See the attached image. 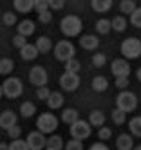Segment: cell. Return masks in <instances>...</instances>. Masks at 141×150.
Masks as SVG:
<instances>
[{"label":"cell","instance_id":"5","mask_svg":"<svg viewBox=\"0 0 141 150\" xmlns=\"http://www.w3.org/2000/svg\"><path fill=\"white\" fill-rule=\"evenodd\" d=\"M22 92H24V83H22L18 78H7L2 83V94L9 100H15L20 98Z\"/></svg>","mask_w":141,"mask_h":150},{"label":"cell","instance_id":"32","mask_svg":"<svg viewBox=\"0 0 141 150\" xmlns=\"http://www.w3.org/2000/svg\"><path fill=\"white\" fill-rule=\"evenodd\" d=\"M112 121L116 123V125H123L125 121H127V112H123L121 109H116L112 110Z\"/></svg>","mask_w":141,"mask_h":150},{"label":"cell","instance_id":"33","mask_svg":"<svg viewBox=\"0 0 141 150\" xmlns=\"http://www.w3.org/2000/svg\"><path fill=\"white\" fill-rule=\"evenodd\" d=\"M9 150H29V145H27V141L26 139H13L11 141V145H9Z\"/></svg>","mask_w":141,"mask_h":150},{"label":"cell","instance_id":"8","mask_svg":"<svg viewBox=\"0 0 141 150\" xmlns=\"http://www.w3.org/2000/svg\"><path fill=\"white\" fill-rule=\"evenodd\" d=\"M29 81L35 85V87H43V85H47V81H49L47 71L42 65H35L29 71Z\"/></svg>","mask_w":141,"mask_h":150},{"label":"cell","instance_id":"6","mask_svg":"<svg viewBox=\"0 0 141 150\" xmlns=\"http://www.w3.org/2000/svg\"><path fill=\"white\" fill-rule=\"evenodd\" d=\"M74 52H76V49L69 40H60L58 44L54 45V56L60 62H67V60L74 58Z\"/></svg>","mask_w":141,"mask_h":150},{"label":"cell","instance_id":"12","mask_svg":"<svg viewBox=\"0 0 141 150\" xmlns=\"http://www.w3.org/2000/svg\"><path fill=\"white\" fill-rule=\"evenodd\" d=\"M35 22L33 20H29V18H26V20H22V22H18V25H16V31H18V35H22V36H31L33 33H35Z\"/></svg>","mask_w":141,"mask_h":150},{"label":"cell","instance_id":"30","mask_svg":"<svg viewBox=\"0 0 141 150\" xmlns=\"http://www.w3.org/2000/svg\"><path fill=\"white\" fill-rule=\"evenodd\" d=\"M111 29H112L111 20H107V18H100V20L96 22V31H98L100 35H107Z\"/></svg>","mask_w":141,"mask_h":150},{"label":"cell","instance_id":"11","mask_svg":"<svg viewBox=\"0 0 141 150\" xmlns=\"http://www.w3.org/2000/svg\"><path fill=\"white\" fill-rule=\"evenodd\" d=\"M111 72L114 74V76H128L130 74V63L128 60L125 58H116L112 63H111Z\"/></svg>","mask_w":141,"mask_h":150},{"label":"cell","instance_id":"28","mask_svg":"<svg viewBox=\"0 0 141 150\" xmlns=\"http://www.w3.org/2000/svg\"><path fill=\"white\" fill-rule=\"evenodd\" d=\"M15 69V63L13 60H9V58H0V74L2 76H7V74H11Z\"/></svg>","mask_w":141,"mask_h":150},{"label":"cell","instance_id":"29","mask_svg":"<svg viewBox=\"0 0 141 150\" xmlns=\"http://www.w3.org/2000/svg\"><path fill=\"white\" fill-rule=\"evenodd\" d=\"M136 7L137 6H136L134 0H121V4H119V11H121L123 15H132Z\"/></svg>","mask_w":141,"mask_h":150},{"label":"cell","instance_id":"48","mask_svg":"<svg viewBox=\"0 0 141 150\" xmlns=\"http://www.w3.org/2000/svg\"><path fill=\"white\" fill-rule=\"evenodd\" d=\"M136 76H137V81H141V67L137 69V72H136Z\"/></svg>","mask_w":141,"mask_h":150},{"label":"cell","instance_id":"13","mask_svg":"<svg viewBox=\"0 0 141 150\" xmlns=\"http://www.w3.org/2000/svg\"><path fill=\"white\" fill-rule=\"evenodd\" d=\"M80 45L85 51H96L98 45H100V40H98V36H94V35H83L80 38Z\"/></svg>","mask_w":141,"mask_h":150},{"label":"cell","instance_id":"42","mask_svg":"<svg viewBox=\"0 0 141 150\" xmlns=\"http://www.w3.org/2000/svg\"><path fill=\"white\" fill-rule=\"evenodd\" d=\"M26 44H27V38H26V36H22V35H18V33L13 36V45H15V47L22 49V47H24Z\"/></svg>","mask_w":141,"mask_h":150},{"label":"cell","instance_id":"41","mask_svg":"<svg viewBox=\"0 0 141 150\" xmlns=\"http://www.w3.org/2000/svg\"><path fill=\"white\" fill-rule=\"evenodd\" d=\"M128 76H118L116 78V87L119 89V91H125L127 87H128Z\"/></svg>","mask_w":141,"mask_h":150},{"label":"cell","instance_id":"14","mask_svg":"<svg viewBox=\"0 0 141 150\" xmlns=\"http://www.w3.org/2000/svg\"><path fill=\"white\" fill-rule=\"evenodd\" d=\"M116 148L118 150H132L134 148L132 134H119L116 139Z\"/></svg>","mask_w":141,"mask_h":150},{"label":"cell","instance_id":"49","mask_svg":"<svg viewBox=\"0 0 141 150\" xmlns=\"http://www.w3.org/2000/svg\"><path fill=\"white\" fill-rule=\"evenodd\" d=\"M132 150H141V145H137V146H134Z\"/></svg>","mask_w":141,"mask_h":150},{"label":"cell","instance_id":"16","mask_svg":"<svg viewBox=\"0 0 141 150\" xmlns=\"http://www.w3.org/2000/svg\"><path fill=\"white\" fill-rule=\"evenodd\" d=\"M38 54H40V52H38V49H36V45H35V44H26L24 47L20 49V56L24 58L26 62H31V60H35Z\"/></svg>","mask_w":141,"mask_h":150},{"label":"cell","instance_id":"17","mask_svg":"<svg viewBox=\"0 0 141 150\" xmlns=\"http://www.w3.org/2000/svg\"><path fill=\"white\" fill-rule=\"evenodd\" d=\"M45 103H47V107H49L51 110L60 109V107L63 105V96H62V92H51Z\"/></svg>","mask_w":141,"mask_h":150},{"label":"cell","instance_id":"4","mask_svg":"<svg viewBox=\"0 0 141 150\" xmlns=\"http://www.w3.org/2000/svg\"><path fill=\"white\" fill-rule=\"evenodd\" d=\"M36 128L42 134H52L58 128V117L52 112H43L36 120Z\"/></svg>","mask_w":141,"mask_h":150},{"label":"cell","instance_id":"25","mask_svg":"<svg viewBox=\"0 0 141 150\" xmlns=\"http://www.w3.org/2000/svg\"><path fill=\"white\" fill-rule=\"evenodd\" d=\"M36 114V105L33 101H24L20 105V116L22 117H31Z\"/></svg>","mask_w":141,"mask_h":150},{"label":"cell","instance_id":"46","mask_svg":"<svg viewBox=\"0 0 141 150\" xmlns=\"http://www.w3.org/2000/svg\"><path fill=\"white\" fill-rule=\"evenodd\" d=\"M89 150H108V146H107L103 141H98V143L91 145V148H89Z\"/></svg>","mask_w":141,"mask_h":150},{"label":"cell","instance_id":"23","mask_svg":"<svg viewBox=\"0 0 141 150\" xmlns=\"http://www.w3.org/2000/svg\"><path fill=\"white\" fill-rule=\"evenodd\" d=\"M76 120H80V114H78V110H76V109H65L62 112V121L65 125H72Z\"/></svg>","mask_w":141,"mask_h":150},{"label":"cell","instance_id":"2","mask_svg":"<svg viewBox=\"0 0 141 150\" xmlns=\"http://www.w3.org/2000/svg\"><path fill=\"white\" fill-rule=\"evenodd\" d=\"M116 107L118 109H121L123 112H134L137 109V98H136V94L134 92H130V91H121L118 94V98H116Z\"/></svg>","mask_w":141,"mask_h":150},{"label":"cell","instance_id":"19","mask_svg":"<svg viewBox=\"0 0 141 150\" xmlns=\"http://www.w3.org/2000/svg\"><path fill=\"white\" fill-rule=\"evenodd\" d=\"M91 6L96 13H107L112 7V0H91Z\"/></svg>","mask_w":141,"mask_h":150},{"label":"cell","instance_id":"3","mask_svg":"<svg viewBox=\"0 0 141 150\" xmlns=\"http://www.w3.org/2000/svg\"><path fill=\"white\" fill-rule=\"evenodd\" d=\"M121 54L127 60H136L141 56V40L130 36L121 42Z\"/></svg>","mask_w":141,"mask_h":150},{"label":"cell","instance_id":"27","mask_svg":"<svg viewBox=\"0 0 141 150\" xmlns=\"http://www.w3.org/2000/svg\"><path fill=\"white\" fill-rule=\"evenodd\" d=\"M111 25H112L114 31H118V33H123V31L127 29V20H125V16L118 15V16H114L111 20Z\"/></svg>","mask_w":141,"mask_h":150},{"label":"cell","instance_id":"7","mask_svg":"<svg viewBox=\"0 0 141 150\" xmlns=\"http://www.w3.org/2000/svg\"><path fill=\"white\" fill-rule=\"evenodd\" d=\"M69 132H71V137L83 141L91 136V123L83 120H76L72 125H69Z\"/></svg>","mask_w":141,"mask_h":150},{"label":"cell","instance_id":"10","mask_svg":"<svg viewBox=\"0 0 141 150\" xmlns=\"http://www.w3.org/2000/svg\"><path fill=\"white\" fill-rule=\"evenodd\" d=\"M26 141L29 145V150H43L47 139H45V134H42L40 130H35V132H29Z\"/></svg>","mask_w":141,"mask_h":150},{"label":"cell","instance_id":"43","mask_svg":"<svg viewBox=\"0 0 141 150\" xmlns=\"http://www.w3.org/2000/svg\"><path fill=\"white\" fill-rule=\"evenodd\" d=\"M7 134H9L11 139H18V137L22 136V128H20L18 125H13L11 128H7Z\"/></svg>","mask_w":141,"mask_h":150},{"label":"cell","instance_id":"20","mask_svg":"<svg viewBox=\"0 0 141 150\" xmlns=\"http://www.w3.org/2000/svg\"><path fill=\"white\" fill-rule=\"evenodd\" d=\"M89 123H91V127H103L105 125V114L101 112V110H92L91 114H89Z\"/></svg>","mask_w":141,"mask_h":150},{"label":"cell","instance_id":"34","mask_svg":"<svg viewBox=\"0 0 141 150\" xmlns=\"http://www.w3.org/2000/svg\"><path fill=\"white\" fill-rule=\"evenodd\" d=\"M130 24L137 29H141V7H136L134 13L130 15Z\"/></svg>","mask_w":141,"mask_h":150},{"label":"cell","instance_id":"15","mask_svg":"<svg viewBox=\"0 0 141 150\" xmlns=\"http://www.w3.org/2000/svg\"><path fill=\"white\" fill-rule=\"evenodd\" d=\"M13 125H16V114L13 110H4L0 114V127L2 128H11Z\"/></svg>","mask_w":141,"mask_h":150},{"label":"cell","instance_id":"31","mask_svg":"<svg viewBox=\"0 0 141 150\" xmlns=\"http://www.w3.org/2000/svg\"><path fill=\"white\" fill-rule=\"evenodd\" d=\"M63 63H65V72H76V74H78L80 69H81V63L76 58H71V60L63 62Z\"/></svg>","mask_w":141,"mask_h":150},{"label":"cell","instance_id":"1","mask_svg":"<svg viewBox=\"0 0 141 150\" xmlns=\"http://www.w3.org/2000/svg\"><path fill=\"white\" fill-rule=\"evenodd\" d=\"M81 29H83V22H81V18L76 16V15H67V16H63L62 22H60V31L67 38L78 36L81 33Z\"/></svg>","mask_w":141,"mask_h":150},{"label":"cell","instance_id":"22","mask_svg":"<svg viewBox=\"0 0 141 150\" xmlns=\"http://www.w3.org/2000/svg\"><path fill=\"white\" fill-rule=\"evenodd\" d=\"M36 49H38V52H42V54H47V52L52 49V42H51V38H47V36H40L38 40H36Z\"/></svg>","mask_w":141,"mask_h":150},{"label":"cell","instance_id":"36","mask_svg":"<svg viewBox=\"0 0 141 150\" xmlns=\"http://www.w3.org/2000/svg\"><path fill=\"white\" fill-rule=\"evenodd\" d=\"M105 63H107V56L103 54V52H96V54L92 56V65H94V67L100 69V67L105 65Z\"/></svg>","mask_w":141,"mask_h":150},{"label":"cell","instance_id":"50","mask_svg":"<svg viewBox=\"0 0 141 150\" xmlns=\"http://www.w3.org/2000/svg\"><path fill=\"white\" fill-rule=\"evenodd\" d=\"M0 98H2V85H0Z\"/></svg>","mask_w":141,"mask_h":150},{"label":"cell","instance_id":"35","mask_svg":"<svg viewBox=\"0 0 141 150\" xmlns=\"http://www.w3.org/2000/svg\"><path fill=\"white\" fill-rule=\"evenodd\" d=\"M33 9L40 15L43 11H49V2L47 0H35V4H33Z\"/></svg>","mask_w":141,"mask_h":150},{"label":"cell","instance_id":"26","mask_svg":"<svg viewBox=\"0 0 141 150\" xmlns=\"http://www.w3.org/2000/svg\"><path fill=\"white\" fill-rule=\"evenodd\" d=\"M107 87H108V80L105 76H94V80H92V89L96 92H105Z\"/></svg>","mask_w":141,"mask_h":150},{"label":"cell","instance_id":"39","mask_svg":"<svg viewBox=\"0 0 141 150\" xmlns=\"http://www.w3.org/2000/svg\"><path fill=\"white\" fill-rule=\"evenodd\" d=\"M98 137H100V141H107V139L112 137V130L108 127H100V130H98Z\"/></svg>","mask_w":141,"mask_h":150},{"label":"cell","instance_id":"44","mask_svg":"<svg viewBox=\"0 0 141 150\" xmlns=\"http://www.w3.org/2000/svg\"><path fill=\"white\" fill-rule=\"evenodd\" d=\"M47 2H49V9H54V11H60L65 6V0H47Z\"/></svg>","mask_w":141,"mask_h":150},{"label":"cell","instance_id":"45","mask_svg":"<svg viewBox=\"0 0 141 150\" xmlns=\"http://www.w3.org/2000/svg\"><path fill=\"white\" fill-rule=\"evenodd\" d=\"M38 20L42 24H49L51 20H52V15H51V11H43V13H40L38 15Z\"/></svg>","mask_w":141,"mask_h":150},{"label":"cell","instance_id":"24","mask_svg":"<svg viewBox=\"0 0 141 150\" xmlns=\"http://www.w3.org/2000/svg\"><path fill=\"white\" fill-rule=\"evenodd\" d=\"M128 130L134 137H141V116H134L128 121Z\"/></svg>","mask_w":141,"mask_h":150},{"label":"cell","instance_id":"47","mask_svg":"<svg viewBox=\"0 0 141 150\" xmlns=\"http://www.w3.org/2000/svg\"><path fill=\"white\" fill-rule=\"evenodd\" d=\"M0 150H9V145L7 143H0Z\"/></svg>","mask_w":141,"mask_h":150},{"label":"cell","instance_id":"21","mask_svg":"<svg viewBox=\"0 0 141 150\" xmlns=\"http://www.w3.org/2000/svg\"><path fill=\"white\" fill-rule=\"evenodd\" d=\"M33 4H35V0H13V6L18 13H29L33 11Z\"/></svg>","mask_w":141,"mask_h":150},{"label":"cell","instance_id":"18","mask_svg":"<svg viewBox=\"0 0 141 150\" xmlns=\"http://www.w3.org/2000/svg\"><path fill=\"white\" fill-rule=\"evenodd\" d=\"M63 146H65L63 139L58 134H52L51 137H47V141H45V150H62Z\"/></svg>","mask_w":141,"mask_h":150},{"label":"cell","instance_id":"37","mask_svg":"<svg viewBox=\"0 0 141 150\" xmlns=\"http://www.w3.org/2000/svg\"><path fill=\"white\" fill-rule=\"evenodd\" d=\"M49 94H51V91H49V87H47V85H43V87H36V98H38V100H42V101H47Z\"/></svg>","mask_w":141,"mask_h":150},{"label":"cell","instance_id":"38","mask_svg":"<svg viewBox=\"0 0 141 150\" xmlns=\"http://www.w3.org/2000/svg\"><path fill=\"white\" fill-rule=\"evenodd\" d=\"M65 150H83V143L80 141V139H71V141L65 143Z\"/></svg>","mask_w":141,"mask_h":150},{"label":"cell","instance_id":"9","mask_svg":"<svg viewBox=\"0 0 141 150\" xmlns=\"http://www.w3.org/2000/svg\"><path fill=\"white\" fill-rule=\"evenodd\" d=\"M60 87L67 92H72L80 87V76L76 72H63L60 76Z\"/></svg>","mask_w":141,"mask_h":150},{"label":"cell","instance_id":"40","mask_svg":"<svg viewBox=\"0 0 141 150\" xmlns=\"http://www.w3.org/2000/svg\"><path fill=\"white\" fill-rule=\"evenodd\" d=\"M2 22H4L6 25H15V24H16V15L11 13V11L4 13V15H2Z\"/></svg>","mask_w":141,"mask_h":150}]
</instances>
